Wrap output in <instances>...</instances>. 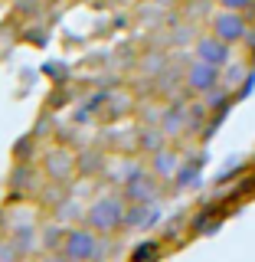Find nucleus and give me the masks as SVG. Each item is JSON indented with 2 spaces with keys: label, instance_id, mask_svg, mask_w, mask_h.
<instances>
[{
  "label": "nucleus",
  "instance_id": "15",
  "mask_svg": "<svg viewBox=\"0 0 255 262\" xmlns=\"http://www.w3.org/2000/svg\"><path fill=\"white\" fill-rule=\"evenodd\" d=\"M43 262H69V259H65V256H62V252H53V256H46Z\"/></svg>",
  "mask_w": 255,
  "mask_h": 262
},
{
  "label": "nucleus",
  "instance_id": "9",
  "mask_svg": "<svg viewBox=\"0 0 255 262\" xmlns=\"http://www.w3.org/2000/svg\"><path fill=\"white\" fill-rule=\"evenodd\" d=\"M154 170L164 177H170V174H177V154H170V151H154Z\"/></svg>",
  "mask_w": 255,
  "mask_h": 262
},
{
  "label": "nucleus",
  "instance_id": "8",
  "mask_svg": "<svg viewBox=\"0 0 255 262\" xmlns=\"http://www.w3.org/2000/svg\"><path fill=\"white\" fill-rule=\"evenodd\" d=\"M147 216H151V203H131V207L125 210V226H144Z\"/></svg>",
  "mask_w": 255,
  "mask_h": 262
},
{
  "label": "nucleus",
  "instance_id": "13",
  "mask_svg": "<svg viewBox=\"0 0 255 262\" xmlns=\"http://www.w3.org/2000/svg\"><path fill=\"white\" fill-rule=\"evenodd\" d=\"M219 4L226 10H245V7H252V0H219Z\"/></svg>",
  "mask_w": 255,
  "mask_h": 262
},
{
  "label": "nucleus",
  "instance_id": "5",
  "mask_svg": "<svg viewBox=\"0 0 255 262\" xmlns=\"http://www.w3.org/2000/svg\"><path fill=\"white\" fill-rule=\"evenodd\" d=\"M196 59H206L213 66H223L229 62V43L226 39H219V36H206V39H200L196 43Z\"/></svg>",
  "mask_w": 255,
  "mask_h": 262
},
{
  "label": "nucleus",
  "instance_id": "3",
  "mask_svg": "<svg viewBox=\"0 0 255 262\" xmlns=\"http://www.w3.org/2000/svg\"><path fill=\"white\" fill-rule=\"evenodd\" d=\"M213 33L219 39H226V43H239L245 33H249V27H245V20L239 16V10H226V13L213 16Z\"/></svg>",
  "mask_w": 255,
  "mask_h": 262
},
{
  "label": "nucleus",
  "instance_id": "4",
  "mask_svg": "<svg viewBox=\"0 0 255 262\" xmlns=\"http://www.w3.org/2000/svg\"><path fill=\"white\" fill-rule=\"evenodd\" d=\"M187 85L193 92H210V89L219 85V66H213L206 59H196L190 69H187Z\"/></svg>",
  "mask_w": 255,
  "mask_h": 262
},
{
  "label": "nucleus",
  "instance_id": "2",
  "mask_svg": "<svg viewBox=\"0 0 255 262\" xmlns=\"http://www.w3.org/2000/svg\"><path fill=\"white\" fill-rule=\"evenodd\" d=\"M62 256L69 262H92L98 259V239H95V229L92 226H82V229H69V236H65L62 243Z\"/></svg>",
  "mask_w": 255,
  "mask_h": 262
},
{
  "label": "nucleus",
  "instance_id": "7",
  "mask_svg": "<svg viewBox=\"0 0 255 262\" xmlns=\"http://www.w3.org/2000/svg\"><path fill=\"white\" fill-rule=\"evenodd\" d=\"M125 193H128V200L131 203H147L151 200V193H154V184H151V177H128V187H125Z\"/></svg>",
  "mask_w": 255,
  "mask_h": 262
},
{
  "label": "nucleus",
  "instance_id": "10",
  "mask_svg": "<svg viewBox=\"0 0 255 262\" xmlns=\"http://www.w3.org/2000/svg\"><path fill=\"white\" fill-rule=\"evenodd\" d=\"M154 252H157V243H144V246H137V249H134L131 262H151V259H154Z\"/></svg>",
  "mask_w": 255,
  "mask_h": 262
},
{
  "label": "nucleus",
  "instance_id": "12",
  "mask_svg": "<svg viewBox=\"0 0 255 262\" xmlns=\"http://www.w3.org/2000/svg\"><path fill=\"white\" fill-rule=\"evenodd\" d=\"M206 105H210V108H226V92H213V89H210V98H206Z\"/></svg>",
  "mask_w": 255,
  "mask_h": 262
},
{
  "label": "nucleus",
  "instance_id": "16",
  "mask_svg": "<svg viewBox=\"0 0 255 262\" xmlns=\"http://www.w3.org/2000/svg\"><path fill=\"white\" fill-rule=\"evenodd\" d=\"M0 216H4V210H0Z\"/></svg>",
  "mask_w": 255,
  "mask_h": 262
},
{
  "label": "nucleus",
  "instance_id": "1",
  "mask_svg": "<svg viewBox=\"0 0 255 262\" xmlns=\"http://www.w3.org/2000/svg\"><path fill=\"white\" fill-rule=\"evenodd\" d=\"M125 210L128 203L121 196H102L85 210V226H92L95 233H114L125 226Z\"/></svg>",
  "mask_w": 255,
  "mask_h": 262
},
{
  "label": "nucleus",
  "instance_id": "14",
  "mask_svg": "<svg viewBox=\"0 0 255 262\" xmlns=\"http://www.w3.org/2000/svg\"><path fill=\"white\" fill-rule=\"evenodd\" d=\"M141 144H144V147H151V151H154V147L160 151V135H144V138H141Z\"/></svg>",
  "mask_w": 255,
  "mask_h": 262
},
{
  "label": "nucleus",
  "instance_id": "6",
  "mask_svg": "<svg viewBox=\"0 0 255 262\" xmlns=\"http://www.w3.org/2000/svg\"><path fill=\"white\" fill-rule=\"evenodd\" d=\"M76 167H79V161L72 158L69 151H59V154L53 151V154L46 158V170H49V177H53V180H59V170H62L65 177H69V174H72Z\"/></svg>",
  "mask_w": 255,
  "mask_h": 262
},
{
  "label": "nucleus",
  "instance_id": "11",
  "mask_svg": "<svg viewBox=\"0 0 255 262\" xmlns=\"http://www.w3.org/2000/svg\"><path fill=\"white\" fill-rule=\"evenodd\" d=\"M177 184H180V187H193V184H196V167H183V170L177 174Z\"/></svg>",
  "mask_w": 255,
  "mask_h": 262
}]
</instances>
